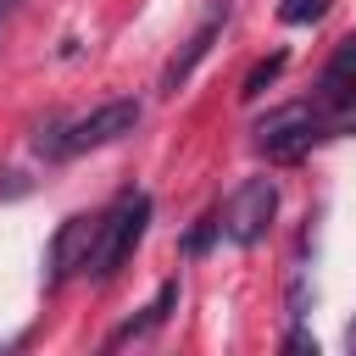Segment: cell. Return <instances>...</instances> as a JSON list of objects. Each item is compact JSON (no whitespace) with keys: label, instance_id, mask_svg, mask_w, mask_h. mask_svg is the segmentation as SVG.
Wrapping results in <instances>:
<instances>
[{"label":"cell","instance_id":"cell-11","mask_svg":"<svg viewBox=\"0 0 356 356\" xmlns=\"http://www.w3.org/2000/svg\"><path fill=\"white\" fill-rule=\"evenodd\" d=\"M289 317H295V323L306 317V278H300V273H295V284H289Z\"/></svg>","mask_w":356,"mask_h":356},{"label":"cell","instance_id":"cell-14","mask_svg":"<svg viewBox=\"0 0 356 356\" xmlns=\"http://www.w3.org/2000/svg\"><path fill=\"white\" fill-rule=\"evenodd\" d=\"M11 11H17V0H0V22H6V17H11Z\"/></svg>","mask_w":356,"mask_h":356},{"label":"cell","instance_id":"cell-3","mask_svg":"<svg viewBox=\"0 0 356 356\" xmlns=\"http://www.w3.org/2000/svg\"><path fill=\"white\" fill-rule=\"evenodd\" d=\"M273 211H278V184H273V178H245V184L222 200L217 234H222L228 245H256V239L273 228Z\"/></svg>","mask_w":356,"mask_h":356},{"label":"cell","instance_id":"cell-6","mask_svg":"<svg viewBox=\"0 0 356 356\" xmlns=\"http://www.w3.org/2000/svg\"><path fill=\"white\" fill-rule=\"evenodd\" d=\"M172 306H178V278H167V284L156 289V300L145 306V317H134V323H122V328H117V334H111L106 345H128V339H145L150 328H161V323L172 317Z\"/></svg>","mask_w":356,"mask_h":356},{"label":"cell","instance_id":"cell-12","mask_svg":"<svg viewBox=\"0 0 356 356\" xmlns=\"http://www.w3.org/2000/svg\"><path fill=\"white\" fill-rule=\"evenodd\" d=\"M17 195H28V178L22 172H0V200H17Z\"/></svg>","mask_w":356,"mask_h":356},{"label":"cell","instance_id":"cell-10","mask_svg":"<svg viewBox=\"0 0 356 356\" xmlns=\"http://www.w3.org/2000/svg\"><path fill=\"white\" fill-rule=\"evenodd\" d=\"M211 234H217V217H206V222H200V228H195V234L184 239V250H189V256H200V250L211 245Z\"/></svg>","mask_w":356,"mask_h":356},{"label":"cell","instance_id":"cell-8","mask_svg":"<svg viewBox=\"0 0 356 356\" xmlns=\"http://www.w3.org/2000/svg\"><path fill=\"white\" fill-rule=\"evenodd\" d=\"M328 6H334V0H278V22H289V28H306V22H317Z\"/></svg>","mask_w":356,"mask_h":356},{"label":"cell","instance_id":"cell-2","mask_svg":"<svg viewBox=\"0 0 356 356\" xmlns=\"http://www.w3.org/2000/svg\"><path fill=\"white\" fill-rule=\"evenodd\" d=\"M145 228H150V195H122V200L95 222V245H89L83 273H89V278H111V273L134 256V245L145 239Z\"/></svg>","mask_w":356,"mask_h":356},{"label":"cell","instance_id":"cell-7","mask_svg":"<svg viewBox=\"0 0 356 356\" xmlns=\"http://www.w3.org/2000/svg\"><path fill=\"white\" fill-rule=\"evenodd\" d=\"M284 61H289L284 50H273L267 61H256V67L245 72V83H239V100H261V95H267V83H273V78L284 72Z\"/></svg>","mask_w":356,"mask_h":356},{"label":"cell","instance_id":"cell-5","mask_svg":"<svg viewBox=\"0 0 356 356\" xmlns=\"http://www.w3.org/2000/svg\"><path fill=\"white\" fill-rule=\"evenodd\" d=\"M95 222L100 217H67L61 222V234L50 239V284H61L67 273H83L89 245H95Z\"/></svg>","mask_w":356,"mask_h":356},{"label":"cell","instance_id":"cell-13","mask_svg":"<svg viewBox=\"0 0 356 356\" xmlns=\"http://www.w3.org/2000/svg\"><path fill=\"white\" fill-rule=\"evenodd\" d=\"M284 350H312V356H317V339H312V334H306V328H295V334H289V339H284Z\"/></svg>","mask_w":356,"mask_h":356},{"label":"cell","instance_id":"cell-1","mask_svg":"<svg viewBox=\"0 0 356 356\" xmlns=\"http://www.w3.org/2000/svg\"><path fill=\"white\" fill-rule=\"evenodd\" d=\"M139 128V100H106V106H95L89 117H78V122H50V128H39V156H50V161H61V156H83V150H100V145H117L122 134H134Z\"/></svg>","mask_w":356,"mask_h":356},{"label":"cell","instance_id":"cell-9","mask_svg":"<svg viewBox=\"0 0 356 356\" xmlns=\"http://www.w3.org/2000/svg\"><path fill=\"white\" fill-rule=\"evenodd\" d=\"M328 72H334V78H345V83H356V33L334 50V67H328Z\"/></svg>","mask_w":356,"mask_h":356},{"label":"cell","instance_id":"cell-15","mask_svg":"<svg viewBox=\"0 0 356 356\" xmlns=\"http://www.w3.org/2000/svg\"><path fill=\"white\" fill-rule=\"evenodd\" d=\"M350 350H356V323H350Z\"/></svg>","mask_w":356,"mask_h":356},{"label":"cell","instance_id":"cell-4","mask_svg":"<svg viewBox=\"0 0 356 356\" xmlns=\"http://www.w3.org/2000/svg\"><path fill=\"white\" fill-rule=\"evenodd\" d=\"M222 22H228V0H217V6H211V17H206V22H200V28H195V33L178 44V56L161 67V95H178V89L189 83V72H195V67L211 56V44H217Z\"/></svg>","mask_w":356,"mask_h":356}]
</instances>
